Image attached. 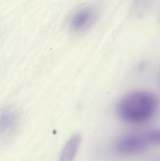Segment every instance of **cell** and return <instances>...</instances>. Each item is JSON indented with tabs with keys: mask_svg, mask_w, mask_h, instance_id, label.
I'll list each match as a JSON object with an SVG mask.
<instances>
[{
	"mask_svg": "<svg viewBox=\"0 0 160 161\" xmlns=\"http://www.w3.org/2000/svg\"><path fill=\"white\" fill-rule=\"evenodd\" d=\"M155 94L146 90H137L126 94L116 107L118 117L129 124L145 123L153 117L158 107Z\"/></svg>",
	"mask_w": 160,
	"mask_h": 161,
	"instance_id": "cell-1",
	"label": "cell"
},
{
	"mask_svg": "<svg viewBox=\"0 0 160 161\" xmlns=\"http://www.w3.org/2000/svg\"><path fill=\"white\" fill-rule=\"evenodd\" d=\"M148 143L145 136L130 135L124 137L118 142L116 149L122 155H137L145 152Z\"/></svg>",
	"mask_w": 160,
	"mask_h": 161,
	"instance_id": "cell-2",
	"label": "cell"
},
{
	"mask_svg": "<svg viewBox=\"0 0 160 161\" xmlns=\"http://www.w3.org/2000/svg\"><path fill=\"white\" fill-rule=\"evenodd\" d=\"M95 18V12L92 8L85 7L73 15L70 22V29L74 32L82 31L90 26Z\"/></svg>",
	"mask_w": 160,
	"mask_h": 161,
	"instance_id": "cell-3",
	"label": "cell"
},
{
	"mask_svg": "<svg viewBox=\"0 0 160 161\" xmlns=\"http://www.w3.org/2000/svg\"><path fill=\"white\" fill-rule=\"evenodd\" d=\"M81 140L80 134L77 133L71 136L62 150L59 161H74Z\"/></svg>",
	"mask_w": 160,
	"mask_h": 161,
	"instance_id": "cell-4",
	"label": "cell"
},
{
	"mask_svg": "<svg viewBox=\"0 0 160 161\" xmlns=\"http://www.w3.org/2000/svg\"><path fill=\"white\" fill-rule=\"evenodd\" d=\"M17 118L16 114L10 110L6 111L1 115V134H7L10 132L16 125Z\"/></svg>",
	"mask_w": 160,
	"mask_h": 161,
	"instance_id": "cell-5",
	"label": "cell"
},
{
	"mask_svg": "<svg viewBox=\"0 0 160 161\" xmlns=\"http://www.w3.org/2000/svg\"><path fill=\"white\" fill-rule=\"evenodd\" d=\"M144 136L148 142L160 145V129L149 130Z\"/></svg>",
	"mask_w": 160,
	"mask_h": 161,
	"instance_id": "cell-6",
	"label": "cell"
}]
</instances>
